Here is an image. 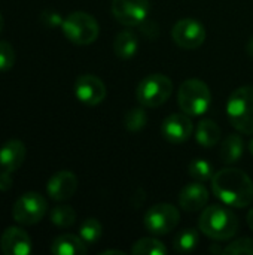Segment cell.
I'll list each match as a JSON object with an SVG mask.
<instances>
[{
  "mask_svg": "<svg viewBox=\"0 0 253 255\" xmlns=\"http://www.w3.org/2000/svg\"><path fill=\"white\" fill-rule=\"evenodd\" d=\"M25 145L18 139H12L3 143L0 148V172L13 173L18 170L25 160Z\"/></svg>",
  "mask_w": 253,
  "mask_h": 255,
  "instance_id": "16",
  "label": "cell"
},
{
  "mask_svg": "<svg viewBox=\"0 0 253 255\" xmlns=\"http://www.w3.org/2000/svg\"><path fill=\"white\" fill-rule=\"evenodd\" d=\"M64 36L75 45H91L97 40L100 27L97 19L86 12H72L69 13L61 24Z\"/></svg>",
  "mask_w": 253,
  "mask_h": 255,
  "instance_id": "5",
  "label": "cell"
},
{
  "mask_svg": "<svg viewBox=\"0 0 253 255\" xmlns=\"http://www.w3.org/2000/svg\"><path fill=\"white\" fill-rule=\"evenodd\" d=\"M101 255H125L124 251H118V250H107V251H103Z\"/></svg>",
  "mask_w": 253,
  "mask_h": 255,
  "instance_id": "32",
  "label": "cell"
},
{
  "mask_svg": "<svg viewBox=\"0 0 253 255\" xmlns=\"http://www.w3.org/2000/svg\"><path fill=\"white\" fill-rule=\"evenodd\" d=\"M51 223L60 229H67L70 226L75 224L76 221V212L73 211V208L61 205V206H55L51 211Z\"/></svg>",
  "mask_w": 253,
  "mask_h": 255,
  "instance_id": "25",
  "label": "cell"
},
{
  "mask_svg": "<svg viewBox=\"0 0 253 255\" xmlns=\"http://www.w3.org/2000/svg\"><path fill=\"white\" fill-rule=\"evenodd\" d=\"M213 194L230 208H248L253 202V181L240 169H222L212 178Z\"/></svg>",
  "mask_w": 253,
  "mask_h": 255,
  "instance_id": "1",
  "label": "cell"
},
{
  "mask_svg": "<svg viewBox=\"0 0 253 255\" xmlns=\"http://www.w3.org/2000/svg\"><path fill=\"white\" fill-rule=\"evenodd\" d=\"M188 172L195 181L203 182V184L207 182V181H212V178L216 173L213 170L212 163H209L207 160H203V158H197V160L191 161L189 166H188Z\"/></svg>",
  "mask_w": 253,
  "mask_h": 255,
  "instance_id": "24",
  "label": "cell"
},
{
  "mask_svg": "<svg viewBox=\"0 0 253 255\" xmlns=\"http://www.w3.org/2000/svg\"><path fill=\"white\" fill-rule=\"evenodd\" d=\"M197 142L204 148H212L221 140V127L213 120H203L195 130Z\"/></svg>",
  "mask_w": 253,
  "mask_h": 255,
  "instance_id": "20",
  "label": "cell"
},
{
  "mask_svg": "<svg viewBox=\"0 0 253 255\" xmlns=\"http://www.w3.org/2000/svg\"><path fill=\"white\" fill-rule=\"evenodd\" d=\"M12 184H13L12 173L0 172V191H9L12 188Z\"/></svg>",
  "mask_w": 253,
  "mask_h": 255,
  "instance_id": "31",
  "label": "cell"
},
{
  "mask_svg": "<svg viewBox=\"0 0 253 255\" xmlns=\"http://www.w3.org/2000/svg\"><path fill=\"white\" fill-rule=\"evenodd\" d=\"M248 226L252 229L253 232V208L249 211V214H248Z\"/></svg>",
  "mask_w": 253,
  "mask_h": 255,
  "instance_id": "34",
  "label": "cell"
},
{
  "mask_svg": "<svg viewBox=\"0 0 253 255\" xmlns=\"http://www.w3.org/2000/svg\"><path fill=\"white\" fill-rule=\"evenodd\" d=\"M148 123V115L143 108H131L124 115V126L128 131H140Z\"/></svg>",
  "mask_w": 253,
  "mask_h": 255,
  "instance_id": "26",
  "label": "cell"
},
{
  "mask_svg": "<svg viewBox=\"0 0 253 255\" xmlns=\"http://www.w3.org/2000/svg\"><path fill=\"white\" fill-rule=\"evenodd\" d=\"M140 28H142V31L148 36V39H154L155 36H158V25H155L154 22H149V21H143L140 25H139Z\"/></svg>",
  "mask_w": 253,
  "mask_h": 255,
  "instance_id": "30",
  "label": "cell"
},
{
  "mask_svg": "<svg viewBox=\"0 0 253 255\" xmlns=\"http://www.w3.org/2000/svg\"><path fill=\"white\" fill-rule=\"evenodd\" d=\"M209 203V191L203 182H192L183 187L179 194V206L185 212H198L203 211Z\"/></svg>",
  "mask_w": 253,
  "mask_h": 255,
  "instance_id": "15",
  "label": "cell"
},
{
  "mask_svg": "<svg viewBox=\"0 0 253 255\" xmlns=\"http://www.w3.org/2000/svg\"><path fill=\"white\" fill-rule=\"evenodd\" d=\"M113 51L118 58H133L139 51V39L131 30H122L113 40Z\"/></svg>",
  "mask_w": 253,
  "mask_h": 255,
  "instance_id": "18",
  "label": "cell"
},
{
  "mask_svg": "<svg viewBox=\"0 0 253 255\" xmlns=\"http://www.w3.org/2000/svg\"><path fill=\"white\" fill-rule=\"evenodd\" d=\"M239 218L237 215L221 205L206 206L198 220L200 230L213 241H228L236 236L239 230Z\"/></svg>",
  "mask_w": 253,
  "mask_h": 255,
  "instance_id": "2",
  "label": "cell"
},
{
  "mask_svg": "<svg viewBox=\"0 0 253 255\" xmlns=\"http://www.w3.org/2000/svg\"><path fill=\"white\" fill-rule=\"evenodd\" d=\"M112 13L127 27H139L149 13V0H112Z\"/></svg>",
  "mask_w": 253,
  "mask_h": 255,
  "instance_id": "10",
  "label": "cell"
},
{
  "mask_svg": "<svg viewBox=\"0 0 253 255\" xmlns=\"http://www.w3.org/2000/svg\"><path fill=\"white\" fill-rule=\"evenodd\" d=\"M3 25H4V19H3V16H1V13H0V31H1Z\"/></svg>",
  "mask_w": 253,
  "mask_h": 255,
  "instance_id": "35",
  "label": "cell"
},
{
  "mask_svg": "<svg viewBox=\"0 0 253 255\" xmlns=\"http://www.w3.org/2000/svg\"><path fill=\"white\" fill-rule=\"evenodd\" d=\"M180 220L179 209L170 203H158L149 208L143 217L145 229L155 236H164L173 232Z\"/></svg>",
  "mask_w": 253,
  "mask_h": 255,
  "instance_id": "7",
  "label": "cell"
},
{
  "mask_svg": "<svg viewBox=\"0 0 253 255\" xmlns=\"http://www.w3.org/2000/svg\"><path fill=\"white\" fill-rule=\"evenodd\" d=\"M177 103L182 112L189 117H200L210 108L212 93L206 82L200 79L185 81L177 91Z\"/></svg>",
  "mask_w": 253,
  "mask_h": 255,
  "instance_id": "4",
  "label": "cell"
},
{
  "mask_svg": "<svg viewBox=\"0 0 253 255\" xmlns=\"http://www.w3.org/2000/svg\"><path fill=\"white\" fill-rule=\"evenodd\" d=\"M51 253L54 255H85L86 244L81 236L75 235H60L52 241Z\"/></svg>",
  "mask_w": 253,
  "mask_h": 255,
  "instance_id": "17",
  "label": "cell"
},
{
  "mask_svg": "<svg viewBox=\"0 0 253 255\" xmlns=\"http://www.w3.org/2000/svg\"><path fill=\"white\" fill-rule=\"evenodd\" d=\"M131 253L136 255H164L167 253V248L158 239L143 238L133 245Z\"/></svg>",
  "mask_w": 253,
  "mask_h": 255,
  "instance_id": "22",
  "label": "cell"
},
{
  "mask_svg": "<svg viewBox=\"0 0 253 255\" xmlns=\"http://www.w3.org/2000/svg\"><path fill=\"white\" fill-rule=\"evenodd\" d=\"M245 152V142L242 136L239 134H230L221 145L219 157L221 161L225 164H234L237 163Z\"/></svg>",
  "mask_w": 253,
  "mask_h": 255,
  "instance_id": "19",
  "label": "cell"
},
{
  "mask_svg": "<svg viewBox=\"0 0 253 255\" xmlns=\"http://www.w3.org/2000/svg\"><path fill=\"white\" fill-rule=\"evenodd\" d=\"M78 190V178L70 170H60L51 176L46 184L48 196L55 202H64L73 197Z\"/></svg>",
  "mask_w": 253,
  "mask_h": 255,
  "instance_id": "13",
  "label": "cell"
},
{
  "mask_svg": "<svg viewBox=\"0 0 253 255\" xmlns=\"http://www.w3.org/2000/svg\"><path fill=\"white\" fill-rule=\"evenodd\" d=\"M249 151H251V154L253 155V139L249 142Z\"/></svg>",
  "mask_w": 253,
  "mask_h": 255,
  "instance_id": "36",
  "label": "cell"
},
{
  "mask_svg": "<svg viewBox=\"0 0 253 255\" xmlns=\"http://www.w3.org/2000/svg\"><path fill=\"white\" fill-rule=\"evenodd\" d=\"M198 244H200L198 232L194 229H185L174 238L173 248L179 254H189L198 247Z\"/></svg>",
  "mask_w": 253,
  "mask_h": 255,
  "instance_id": "21",
  "label": "cell"
},
{
  "mask_svg": "<svg viewBox=\"0 0 253 255\" xmlns=\"http://www.w3.org/2000/svg\"><path fill=\"white\" fill-rule=\"evenodd\" d=\"M15 58L16 55L13 46L6 40H0V72L10 70L15 64Z\"/></svg>",
  "mask_w": 253,
  "mask_h": 255,
  "instance_id": "28",
  "label": "cell"
},
{
  "mask_svg": "<svg viewBox=\"0 0 253 255\" xmlns=\"http://www.w3.org/2000/svg\"><path fill=\"white\" fill-rule=\"evenodd\" d=\"M42 21H43V24L46 25V27H49V28H54V27H61V24H63V18L60 16V13H57V12H52V10H46V12H43L42 13Z\"/></svg>",
  "mask_w": 253,
  "mask_h": 255,
  "instance_id": "29",
  "label": "cell"
},
{
  "mask_svg": "<svg viewBox=\"0 0 253 255\" xmlns=\"http://www.w3.org/2000/svg\"><path fill=\"white\" fill-rule=\"evenodd\" d=\"M161 131L166 140L171 143H183L192 136L194 126L189 120V115H186L185 112L171 114L163 121Z\"/></svg>",
  "mask_w": 253,
  "mask_h": 255,
  "instance_id": "12",
  "label": "cell"
},
{
  "mask_svg": "<svg viewBox=\"0 0 253 255\" xmlns=\"http://www.w3.org/2000/svg\"><path fill=\"white\" fill-rule=\"evenodd\" d=\"M246 51H248V54L253 57V37L248 42V45H246Z\"/></svg>",
  "mask_w": 253,
  "mask_h": 255,
  "instance_id": "33",
  "label": "cell"
},
{
  "mask_svg": "<svg viewBox=\"0 0 253 255\" xmlns=\"http://www.w3.org/2000/svg\"><path fill=\"white\" fill-rule=\"evenodd\" d=\"M0 250L4 255H28L31 253V238L21 227H7L0 238Z\"/></svg>",
  "mask_w": 253,
  "mask_h": 255,
  "instance_id": "14",
  "label": "cell"
},
{
  "mask_svg": "<svg viewBox=\"0 0 253 255\" xmlns=\"http://www.w3.org/2000/svg\"><path fill=\"white\" fill-rule=\"evenodd\" d=\"M227 115L231 126L243 134H253V85L234 90L227 102Z\"/></svg>",
  "mask_w": 253,
  "mask_h": 255,
  "instance_id": "3",
  "label": "cell"
},
{
  "mask_svg": "<svg viewBox=\"0 0 253 255\" xmlns=\"http://www.w3.org/2000/svg\"><path fill=\"white\" fill-rule=\"evenodd\" d=\"M48 203L45 197L39 193H25L22 194L12 208V217L16 223L22 226L37 224L46 214Z\"/></svg>",
  "mask_w": 253,
  "mask_h": 255,
  "instance_id": "8",
  "label": "cell"
},
{
  "mask_svg": "<svg viewBox=\"0 0 253 255\" xmlns=\"http://www.w3.org/2000/svg\"><path fill=\"white\" fill-rule=\"evenodd\" d=\"M171 37L183 49H197L206 40V28L194 18H183L173 25Z\"/></svg>",
  "mask_w": 253,
  "mask_h": 255,
  "instance_id": "9",
  "label": "cell"
},
{
  "mask_svg": "<svg viewBox=\"0 0 253 255\" xmlns=\"http://www.w3.org/2000/svg\"><path fill=\"white\" fill-rule=\"evenodd\" d=\"M173 93V82L163 73H151L145 76L137 88L136 99L145 108H158L164 105Z\"/></svg>",
  "mask_w": 253,
  "mask_h": 255,
  "instance_id": "6",
  "label": "cell"
},
{
  "mask_svg": "<svg viewBox=\"0 0 253 255\" xmlns=\"http://www.w3.org/2000/svg\"><path fill=\"white\" fill-rule=\"evenodd\" d=\"M103 235L101 223L97 218H86L79 227V236L88 245H94Z\"/></svg>",
  "mask_w": 253,
  "mask_h": 255,
  "instance_id": "23",
  "label": "cell"
},
{
  "mask_svg": "<svg viewBox=\"0 0 253 255\" xmlns=\"http://www.w3.org/2000/svg\"><path fill=\"white\" fill-rule=\"evenodd\" d=\"M73 90H75L76 99L86 106L100 105L106 99V94H107L104 82L98 76L89 75V73L78 76L75 81Z\"/></svg>",
  "mask_w": 253,
  "mask_h": 255,
  "instance_id": "11",
  "label": "cell"
},
{
  "mask_svg": "<svg viewBox=\"0 0 253 255\" xmlns=\"http://www.w3.org/2000/svg\"><path fill=\"white\" fill-rule=\"evenodd\" d=\"M224 254L233 255H253V239L251 238H240L233 241L224 248Z\"/></svg>",
  "mask_w": 253,
  "mask_h": 255,
  "instance_id": "27",
  "label": "cell"
}]
</instances>
